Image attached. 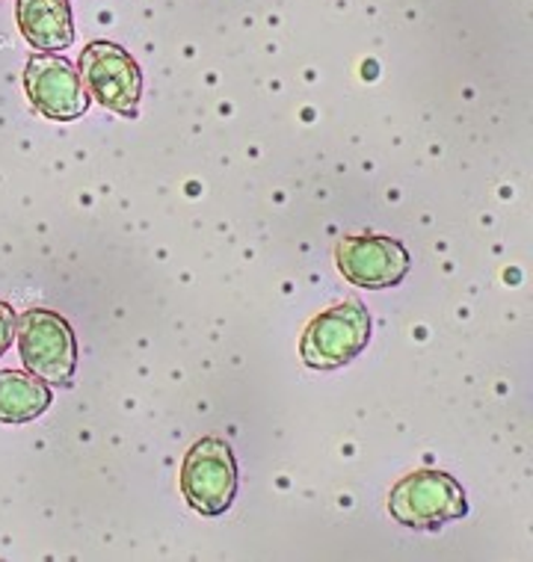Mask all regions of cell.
I'll list each match as a JSON object with an SVG mask.
<instances>
[{
	"mask_svg": "<svg viewBox=\"0 0 533 562\" xmlns=\"http://www.w3.org/2000/svg\"><path fill=\"white\" fill-rule=\"evenodd\" d=\"M15 338L27 373L54 385H66L75 376L78 338L63 314L51 308H27L15 317Z\"/></svg>",
	"mask_w": 533,
	"mask_h": 562,
	"instance_id": "obj_1",
	"label": "cell"
},
{
	"mask_svg": "<svg viewBox=\"0 0 533 562\" xmlns=\"http://www.w3.org/2000/svg\"><path fill=\"white\" fill-rule=\"evenodd\" d=\"M388 513L403 527L438 530L442 524L459 521L468 515L463 485L445 471H415L400 480L388 495Z\"/></svg>",
	"mask_w": 533,
	"mask_h": 562,
	"instance_id": "obj_2",
	"label": "cell"
},
{
	"mask_svg": "<svg viewBox=\"0 0 533 562\" xmlns=\"http://www.w3.org/2000/svg\"><path fill=\"white\" fill-rule=\"evenodd\" d=\"M370 340V314L359 300L320 311L306 326L300 356L311 370H338L362 356Z\"/></svg>",
	"mask_w": 533,
	"mask_h": 562,
	"instance_id": "obj_3",
	"label": "cell"
},
{
	"mask_svg": "<svg viewBox=\"0 0 533 562\" xmlns=\"http://www.w3.org/2000/svg\"><path fill=\"white\" fill-rule=\"evenodd\" d=\"M78 75L89 98L122 119H136L143 95V71L116 42H89L78 59Z\"/></svg>",
	"mask_w": 533,
	"mask_h": 562,
	"instance_id": "obj_4",
	"label": "cell"
},
{
	"mask_svg": "<svg viewBox=\"0 0 533 562\" xmlns=\"http://www.w3.org/2000/svg\"><path fill=\"white\" fill-rule=\"evenodd\" d=\"M181 495L196 513L216 518L234 504L237 495V462L232 445L223 438H199L181 465Z\"/></svg>",
	"mask_w": 533,
	"mask_h": 562,
	"instance_id": "obj_5",
	"label": "cell"
},
{
	"mask_svg": "<svg viewBox=\"0 0 533 562\" xmlns=\"http://www.w3.org/2000/svg\"><path fill=\"white\" fill-rule=\"evenodd\" d=\"M30 104L51 122H75L89 110V92L75 66L57 54H30L24 66Z\"/></svg>",
	"mask_w": 533,
	"mask_h": 562,
	"instance_id": "obj_6",
	"label": "cell"
},
{
	"mask_svg": "<svg viewBox=\"0 0 533 562\" xmlns=\"http://www.w3.org/2000/svg\"><path fill=\"white\" fill-rule=\"evenodd\" d=\"M335 263L349 284L382 291V288H395L407 279L412 258L403 249V243L395 237L353 234V237H341L335 246Z\"/></svg>",
	"mask_w": 533,
	"mask_h": 562,
	"instance_id": "obj_7",
	"label": "cell"
},
{
	"mask_svg": "<svg viewBox=\"0 0 533 562\" xmlns=\"http://www.w3.org/2000/svg\"><path fill=\"white\" fill-rule=\"evenodd\" d=\"M15 21L30 48H36L40 54H57L75 42L68 0H19Z\"/></svg>",
	"mask_w": 533,
	"mask_h": 562,
	"instance_id": "obj_8",
	"label": "cell"
},
{
	"mask_svg": "<svg viewBox=\"0 0 533 562\" xmlns=\"http://www.w3.org/2000/svg\"><path fill=\"white\" fill-rule=\"evenodd\" d=\"M48 382L27 370H0V424H30L51 406Z\"/></svg>",
	"mask_w": 533,
	"mask_h": 562,
	"instance_id": "obj_9",
	"label": "cell"
},
{
	"mask_svg": "<svg viewBox=\"0 0 533 562\" xmlns=\"http://www.w3.org/2000/svg\"><path fill=\"white\" fill-rule=\"evenodd\" d=\"M15 338V311L10 302L0 300V356H7Z\"/></svg>",
	"mask_w": 533,
	"mask_h": 562,
	"instance_id": "obj_10",
	"label": "cell"
}]
</instances>
